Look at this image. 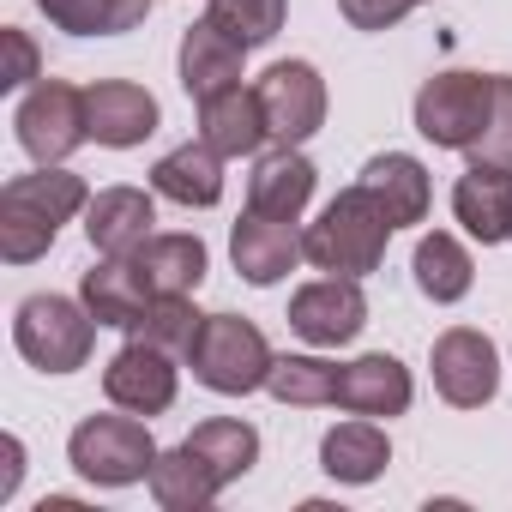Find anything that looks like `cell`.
I'll use <instances>...</instances> for the list:
<instances>
[{"label":"cell","mask_w":512,"mask_h":512,"mask_svg":"<svg viewBox=\"0 0 512 512\" xmlns=\"http://www.w3.org/2000/svg\"><path fill=\"white\" fill-rule=\"evenodd\" d=\"M91 205L85 175L61 169V163H37L31 175H13L0 187V260L7 266H31L55 247L61 223L73 211Z\"/></svg>","instance_id":"1"},{"label":"cell","mask_w":512,"mask_h":512,"mask_svg":"<svg viewBox=\"0 0 512 512\" xmlns=\"http://www.w3.org/2000/svg\"><path fill=\"white\" fill-rule=\"evenodd\" d=\"M386 241H392V217L374 205V193L356 181L344 187L302 235V260H314L320 272H338V278H368L380 272L386 260Z\"/></svg>","instance_id":"2"},{"label":"cell","mask_w":512,"mask_h":512,"mask_svg":"<svg viewBox=\"0 0 512 512\" xmlns=\"http://www.w3.org/2000/svg\"><path fill=\"white\" fill-rule=\"evenodd\" d=\"M151 416H85L67 440V464L97 482V488H133V482H151V464H157V440L145 428Z\"/></svg>","instance_id":"3"},{"label":"cell","mask_w":512,"mask_h":512,"mask_svg":"<svg viewBox=\"0 0 512 512\" xmlns=\"http://www.w3.org/2000/svg\"><path fill=\"white\" fill-rule=\"evenodd\" d=\"M13 344L43 374H79L97 344V314L73 296H25L13 314Z\"/></svg>","instance_id":"4"},{"label":"cell","mask_w":512,"mask_h":512,"mask_svg":"<svg viewBox=\"0 0 512 512\" xmlns=\"http://www.w3.org/2000/svg\"><path fill=\"white\" fill-rule=\"evenodd\" d=\"M187 362H193V380H199L205 392H217V398H247V392H260V386L272 380V362H278V356H272L266 332L253 326V320H241V314H211Z\"/></svg>","instance_id":"5"},{"label":"cell","mask_w":512,"mask_h":512,"mask_svg":"<svg viewBox=\"0 0 512 512\" xmlns=\"http://www.w3.org/2000/svg\"><path fill=\"white\" fill-rule=\"evenodd\" d=\"M494 109V73H434L416 91V133L434 151H470Z\"/></svg>","instance_id":"6"},{"label":"cell","mask_w":512,"mask_h":512,"mask_svg":"<svg viewBox=\"0 0 512 512\" xmlns=\"http://www.w3.org/2000/svg\"><path fill=\"white\" fill-rule=\"evenodd\" d=\"M19 145L31 163H67L85 139H91V115H85V91L67 79H37L13 115Z\"/></svg>","instance_id":"7"},{"label":"cell","mask_w":512,"mask_h":512,"mask_svg":"<svg viewBox=\"0 0 512 512\" xmlns=\"http://www.w3.org/2000/svg\"><path fill=\"white\" fill-rule=\"evenodd\" d=\"M260 109H266V133L272 145H308L326 127V79L308 61H278L260 73Z\"/></svg>","instance_id":"8"},{"label":"cell","mask_w":512,"mask_h":512,"mask_svg":"<svg viewBox=\"0 0 512 512\" xmlns=\"http://www.w3.org/2000/svg\"><path fill=\"white\" fill-rule=\"evenodd\" d=\"M362 326H368L362 278L326 272V278H314V284H302V290L290 296V332L308 338L314 350H338V344L362 338Z\"/></svg>","instance_id":"9"},{"label":"cell","mask_w":512,"mask_h":512,"mask_svg":"<svg viewBox=\"0 0 512 512\" xmlns=\"http://www.w3.org/2000/svg\"><path fill=\"white\" fill-rule=\"evenodd\" d=\"M428 368H434V392L452 410H482L494 398V386H500V356L476 326H446L434 338Z\"/></svg>","instance_id":"10"},{"label":"cell","mask_w":512,"mask_h":512,"mask_svg":"<svg viewBox=\"0 0 512 512\" xmlns=\"http://www.w3.org/2000/svg\"><path fill=\"white\" fill-rule=\"evenodd\" d=\"M175 392H181V380H175V356L157 350V344H139V338H133V344L115 350L109 368H103V398H109L115 410L163 416V410L175 404Z\"/></svg>","instance_id":"11"},{"label":"cell","mask_w":512,"mask_h":512,"mask_svg":"<svg viewBox=\"0 0 512 512\" xmlns=\"http://www.w3.org/2000/svg\"><path fill=\"white\" fill-rule=\"evenodd\" d=\"M229 260L253 290H272L278 278L296 272L302 260V229L290 217H266V211H241V223L229 229Z\"/></svg>","instance_id":"12"},{"label":"cell","mask_w":512,"mask_h":512,"mask_svg":"<svg viewBox=\"0 0 512 512\" xmlns=\"http://www.w3.org/2000/svg\"><path fill=\"white\" fill-rule=\"evenodd\" d=\"M85 115H91V139L109 145V151L145 145L157 133V121H163L157 97L145 85H133V79H97V85H85Z\"/></svg>","instance_id":"13"},{"label":"cell","mask_w":512,"mask_h":512,"mask_svg":"<svg viewBox=\"0 0 512 512\" xmlns=\"http://www.w3.org/2000/svg\"><path fill=\"white\" fill-rule=\"evenodd\" d=\"M79 302L97 314V326L133 332L145 320V308L157 302V290H151V278H145V266L133 260V253H103V260L85 272V284H79Z\"/></svg>","instance_id":"14"},{"label":"cell","mask_w":512,"mask_h":512,"mask_svg":"<svg viewBox=\"0 0 512 512\" xmlns=\"http://www.w3.org/2000/svg\"><path fill=\"white\" fill-rule=\"evenodd\" d=\"M410 398H416V380L386 350L356 356V362L338 368V410H350V416H404Z\"/></svg>","instance_id":"15"},{"label":"cell","mask_w":512,"mask_h":512,"mask_svg":"<svg viewBox=\"0 0 512 512\" xmlns=\"http://www.w3.org/2000/svg\"><path fill=\"white\" fill-rule=\"evenodd\" d=\"M157 199L145 187H103L85 205V241L97 253H139L157 229Z\"/></svg>","instance_id":"16"},{"label":"cell","mask_w":512,"mask_h":512,"mask_svg":"<svg viewBox=\"0 0 512 512\" xmlns=\"http://www.w3.org/2000/svg\"><path fill=\"white\" fill-rule=\"evenodd\" d=\"M199 139H205L217 157H253V151L272 139V133H266L260 91H253V85H229V91L199 97Z\"/></svg>","instance_id":"17"},{"label":"cell","mask_w":512,"mask_h":512,"mask_svg":"<svg viewBox=\"0 0 512 512\" xmlns=\"http://www.w3.org/2000/svg\"><path fill=\"white\" fill-rule=\"evenodd\" d=\"M452 217L464 223V235H476L482 247L512 241V169L494 163H470L452 187Z\"/></svg>","instance_id":"18"},{"label":"cell","mask_w":512,"mask_h":512,"mask_svg":"<svg viewBox=\"0 0 512 512\" xmlns=\"http://www.w3.org/2000/svg\"><path fill=\"white\" fill-rule=\"evenodd\" d=\"M314 181H320V169L302 157V145H278L247 175V211H266V217H290L296 223L308 211V199H314Z\"/></svg>","instance_id":"19"},{"label":"cell","mask_w":512,"mask_h":512,"mask_svg":"<svg viewBox=\"0 0 512 512\" xmlns=\"http://www.w3.org/2000/svg\"><path fill=\"white\" fill-rule=\"evenodd\" d=\"M241 61H247V43H235L211 13L199 19V25H187V37H181V91L199 103V97H211V91H229V85H241Z\"/></svg>","instance_id":"20"},{"label":"cell","mask_w":512,"mask_h":512,"mask_svg":"<svg viewBox=\"0 0 512 512\" xmlns=\"http://www.w3.org/2000/svg\"><path fill=\"white\" fill-rule=\"evenodd\" d=\"M151 193L175 199L187 211H205V205L223 199V157L205 139H187V145H175V151H163L151 163Z\"/></svg>","instance_id":"21"},{"label":"cell","mask_w":512,"mask_h":512,"mask_svg":"<svg viewBox=\"0 0 512 512\" xmlns=\"http://www.w3.org/2000/svg\"><path fill=\"white\" fill-rule=\"evenodd\" d=\"M362 187H368L374 205L392 217V229L422 223L428 205H434V181H428V169H422L410 151H380V157H368V163H362Z\"/></svg>","instance_id":"22"},{"label":"cell","mask_w":512,"mask_h":512,"mask_svg":"<svg viewBox=\"0 0 512 512\" xmlns=\"http://www.w3.org/2000/svg\"><path fill=\"white\" fill-rule=\"evenodd\" d=\"M386 464H392V440H386V428H380L374 416L338 422V428L320 440V470H326L332 482H350V488H362V482H374Z\"/></svg>","instance_id":"23"},{"label":"cell","mask_w":512,"mask_h":512,"mask_svg":"<svg viewBox=\"0 0 512 512\" xmlns=\"http://www.w3.org/2000/svg\"><path fill=\"white\" fill-rule=\"evenodd\" d=\"M217 494H223V476L187 440L175 452H157V464H151V500L163 512H205Z\"/></svg>","instance_id":"24"},{"label":"cell","mask_w":512,"mask_h":512,"mask_svg":"<svg viewBox=\"0 0 512 512\" xmlns=\"http://www.w3.org/2000/svg\"><path fill=\"white\" fill-rule=\"evenodd\" d=\"M133 260L145 266V278H151V290L157 296H193L199 284H205V266H211V253H205V241L199 235H187V229H175V235H151Z\"/></svg>","instance_id":"25"},{"label":"cell","mask_w":512,"mask_h":512,"mask_svg":"<svg viewBox=\"0 0 512 512\" xmlns=\"http://www.w3.org/2000/svg\"><path fill=\"white\" fill-rule=\"evenodd\" d=\"M416 290L428 296V302H464L470 296V284H476V266H470V253H464V241L458 235H446V229H434V235H422L416 241Z\"/></svg>","instance_id":"26"},{"label":"cell","mask_w":512,"mask_h":512,"mask_svg":"<svg viewBox=\"0 0 512 512\" xmlns=\"http://www.w3.org/2000/svg\"><path fill=\"white\" fill-rule=\"evenodd\" d=\"M37 7L67 37H121L151 19V0H37Z\"/></svg>","instance_id":"27"},{"label":"cell","mask_w":512,"mask_h":512,"mask_svg":"<svg viewBox=\"0 0 512 512\" xmlns=\"http://www.w3.org/2000/svg\"><path fill=\"white\" fill-rule=\"evenodd\" d=\"M187 446L223 476V488L241 482L253 464H260V434H253V422H235V416H211V422H199V428L187 434Z\"/></svg>","instance_id":"28"},{"label":"cell","mask_w":512,"mask_h":512,"mask_svg":"<svg viewBox=\"0 0 512 512\" xmlns=\"http://www.w3.org/2000/svg\"><path fill=\"white\" fill-rule=\"evenodd\" d=\"M266 392L278 404H296V410L338 404V362H326V356H278Z\"/></svg>","instance_id":"29"},{"label":"cell","mask_w":512,"mask_h":512,"mask_svg":"<svg viewBox=\"0 0 512 512\" xmlns=\"http://www.w3.org/2000/svg\"><path fill=\"white\" fill-rule=\"evenodd\" d=\"M205 320H211V314H199V308H193V296H157V302L145 308V320L133 326V338H139V344L169 350L175 362H187V356H193V344H199V332H205Z\"/></svg>","instance_id":"30"},{"label":"cell","mask_w":512,"mask_h":512,"mask_svg":"<svg viewBox=\"0 0 512 512\" xmlns=\"http://www.w3.org/2000/svg\"><path fill=\"white\" fill-rule=\"evenodd\" d=\"M211 19H217L235 43L266 49V43L284 31V19H290V0H211Z\"/></svg>","instance_id":"31"},{"label":"cell","mask_w":512,"mask_h":512,"mask_svg":"<svg viewBox=\"0 0 512 512\" xmlns=\"http://www.w3.org/2000/svg\"><path fill=\"white\" fill-rule=\"evenodd\" d=\"M470 163H494V169H512V79L494 73V109H488V127L482 139L464 151Z\"/></svg>","instance_id":"32"},{"label":"cell","mask_w":512,"mask_h":512,"mask_svg":"<svg viewBox=\"0 0 512 512\" xmlns=\"http://www.w3.org/2000/svg\"><path fill=\"white\" fill-rule=\"evenodd\" d=\"M410 7H422V0H338V13H344L356 31H392Z\"/></svg>","instance_id":"33"},{"label":"cell","mask_w":512,"mask_h":512,"mask_svg":"<svg viewBox=\"0 0 512 512\" xmlns=\"http://www.w3.org/2000/svg\"><path fill=\"white\" fill-rule=\"evenodd\" d=\"M7 55H13V67L0 73V85H7V91L31 85V79H37V43H31L25 31H7Z\"/></svg>","instance_id":"34"},{"label":"cell","mask_w":512,"mask_h":512,"mask_svg":"<svg viewBox=\"0 0 512 512\" xmlns=\"http://www.w3.org/2000/svg\"><path fill=\"white\" fill-rule=\"evenodd\" d=\"M19 470H25V446L7 434V476H0V500H13V488H19Z\"/></svg>","instance_id":"35"}]
</instances>
